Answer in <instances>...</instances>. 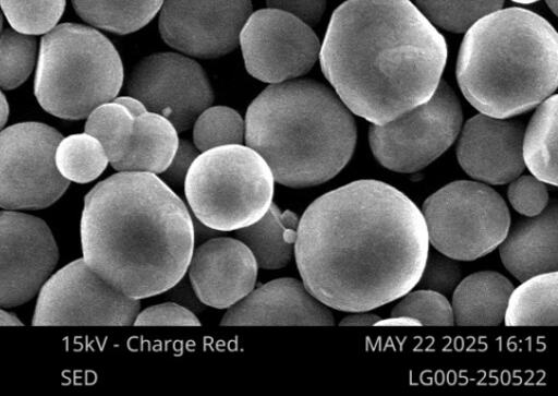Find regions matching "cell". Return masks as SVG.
<instances>
[{"label":"cell","mask_w":558,"mask_h":396,"mask_svg":"<svg viewBox=\"0 0 558 396\" xmlns=\"http://www.w3.org/2000/svg\"><path fill=\"white\" fill-rule=\"evenodd\" d=\"M429 242L422 211L380 180H356L302 215L295 260L305 288L328 308L371 312L416 287Z\"/></svg>","instance_id":"6da1fadb"},{"label":"cell","mask_w":558,"mask_h":396,"mask_svg":"<svg viewBox=\"0 0 558 396\" xmlns=\"http://www.w3.org/2000/svg\"><path fill=\"white\" fill-rule=\"evenodd\" d=\"M318 59L352 113L386 124L434 96L448 46L410 0H348L333 12Z\"/></svg>","instance_id":"7a4b0ae2"},{"label":"cell","mask_w":558,"mask_h":396,"mask_svg":"<svg viewBox=\"0 0 558 396\" xmlns=\"http://www.w3.org/2000/svg\"><path fill=\"white\" fill-rule=\"evenodd\" d=\"M81 237L89 268L137 300L185 278L195 245L189 208L149 172H119L89 191Z\"/></svg>","instance_id":"3957f363"},{"label":"cell","mask_w":558,"mask_h":396,"mask_svg":"<svg viewBox=\"0 0 558 396\" xmlns=\"http://www.w3.org/2000/svg\"><path fill=\"white\" fill-rule=\"evenodd\" d=\"M356 139L352 112L313 80L269 85L246 113V146L265 159L277 183L292 189L329 182L349 165Z\"/></svg>","instance_id":"277c9868"},{"label":"cell","mask_w":558,"mask_h":396,"mask_svg":"<svg viewBox=\"0 0 558 396\" xmlns=\"http://www.w3.org/2000/svg\"><path fill=\"white\" fill-rule=\"evenodd\" d=\"M457 79L482 115H524L556 92L558 35L545 17L525 9L485 15L465 32Z\"/></svg>","instance_id":"5b68a950"},{"label":"cell","mask_w":558,"mask_h":396,"mask_svg":"<svg viewBox=\"0 0 558 396\" xmlns=\"http://www.w3.org/2000/svg\"><path fill=\"white\" fill-rule=\"evenodd\" d=\"M123 79L119 52L105 35L93 27L62 24L41 40L34 92L51 116L82 120L114 100Z\"/></svg>","instance_id":"8992f818"},{"label":"cell","mask_w":558,"mask_h":396,"mask_svg":"<svg viewBox=\"0 0 558 396\" xmlns=\"http://www.w3.org/2000/svg\"><path fill=\"white\" fill-rule=\"evenodd\" d=\"M275 182L271 169L257 152L230 144L197 156L184 187L195 218L225 232L262 219L274 204Z\"/></svg>","instance_id":"52a82bcc"},{"label":"cell","mask_w":558,"mask_h":396,"mask_svg":"<svg viewBox=\"0 0 558 396\" xmlns=\"http://www.w3.org/2000/svg\"><path fill=\"white\" fill-rule=\"evenodd\" d=\"M422 214L429 244L456 261L492 254L511 228V214L501 195L471 180H458L428 196Z\"/></svg>","instance_id":"ba28073f"},{"label":"cell","mask_w":558,"mask_h":396,"mask_svg":"<svg viewBox=\"0 0 558 396\" xmlns=\"http://www.w3.org/2000/svg\"><path fill=\"white\" fill-rule=\"evenodd\" d=\"M462 123L459 97L451 85L441 80L426 103L386 124L372 123L371 149L388 170L418 172L453 146Z\"/></svg>","instance_id":"9c48e42d"},{"label":"cell","mask_w":558,"mask_h":396,"mask_svg":"<svg viewBox=\"0 0 558 396\" xmlns=\"http://www.w3.org/2000/svg\"><path fill=\"white\" fill-rule=\"evenodd\" d=\"M63 136L40 122H23L0 132V207L43 209L56 204L70 182L56 161Z\"/></svg>","instance_id":"30bf717a"},{"label":"cell","mask_w":558,"mask_h":396,"mask_svg":"<svg viewBox=\"0 0 558 396\" xmlns=\"http://www.w3.org/2000/svg\"><path fill=\"white\" fill-rule=\"evenodd\" d=\"M140 312V300L123 295L77 260L43 286L33 326L129 327Z\"/></svg>","instance_id":"8fae6325"},{"label":"cell","mask_w":558,"mask_h":396,"mask_svg":"<svg viewBox=\"0 0 558 396\" xmlns=\"http://www.w3.org/2000/svg\"><path fill=\"white\" fill-rule=\"evenodd\" d=\"M240 45L248 74L269 84L308 74L320 50L311 26L290 13L269 8L251 13Z\"/></svg>","instance_id":"7c38bea8"},{"label":"cell","mask_w":558,"mask_h":396,"mask_svg":"<svg viewBox=\"0 0 558 396\" xmlns=\"http://www.w3.org/2000/svg\"><path fill=\"white\" fill-rule=\"evenodd\" d=\"M128 92L148 112L168 119L178 133L190 130L215 99L203 67L174 52L143 59L132 71Z\"/></svg>","instance_id":"4fadbf2b"},{"label":"cell","mask_w":558,"mask_h":396,"mask_svg":"<svg viewBox=\"0 0 558 396\" xmlns=\"http://www.w3.org/2000/svg\"><path fill=\"white\" fill-rule=\"evenodd\" d=\"M159 31L170 47L199 59L228 56L240 45L251 0H163Z\"/></svg>","instance_id":"5bb4252c"},{"label":"cell","mask_w":558,"mask_h":396,"mask_svg":"<svg viewBox=\"0 0 558 396\" xmlns=\"http://www.w3.org/2000/svg\"><path fill=\"white\" fill-rule=\"evenodd\" d=\"M58 262L59 248L45 221L0 212V308H16L40 293Z\"/></svg>","instance_id":"9a60e30c"},{"label":"cell","mask_w":558,"mask_h":396,"mask_svg":"<svg viewBox=\"0 0 558 396\" xmlns=\"http://www.w3.org/2000/svg\"><path fill=\"white\" fill-rule=\"evenodd\" d=\"M524 134V122L477 115L465 122L459 134V165L482 183L509 184L526 169Z\"/></svg>","instance_id":"2e32d148"},{"label":"cell","mask_w":558,"mask_h":396,"mask_svg":"<svg viewBox=\"0 0 558 396\" xmlns=\"http://www.w3.org/2000/svg\"><path fill=\"white\" fill-rule=\"evenodd\" d=\"M187 272L205 305L228 310L255 290L258 264L244 243L219 237L193 251Z\"/></svg>","instance_id":"e0dca14e"},{"label":"cell","mask_w":558,"mask_h":396,"mask_svg":"<svg viewBox=\"0 0 558 396\" xmlns=\"http://www.w3.org/2000/svg\"><path fill=\"white\" fill-rule=\"evenodd\" d=\"M328 305L317 300L300 280L282 278L252 291L221 321L225 327L335 326Z\"/></svg>","instance_id":"ac0fdd59"},{"label":"cell","mask_w":558,"mask_h":396,"mask_svg":"<svg viewBox=\"0 0 558 396\" xmlns=\"http://www.w3.org/2000/svg\"><path fill=\"white\" fill-rule=\"evenodd\" d=\"M557 224L558 206L553 200L543 213L519 220L498 247L504 266L519 281L557 273Z\"/></svg>","instance_id":"d6986e66"},{"label":"cell","mask_w":558,"mask_h":396,"mask_svg":"<svg viewBox=\"0 0 558 396\" xmlns=\"http://www.w3.org/2000/svg\"><path fill=\"white\" fill-rule=\"evenodd\" d=\"M513 290V284L498 273L483 272L466 277L457 286L451 303L456 326H500Z\"/></svg>","instance_id":"ffe728a7"},{"label":"cell","mask_w":558,"mask_h":396,"mask_svg":"<svg viewBox=\"0 0 558 396\" xmlns=\"http://www.w3.org/2000/svg\"><path fill=\"white\" fill-rule=\"evenodd\" d=\"M178 132L165 117L146 112L135 118L128 154L113 164L119 172L163 173L177 153Z\"/></svg>","instance_id":"44dd1931"},{"label":"cell","mask_w":558,"mask_h":396,"mask_svg":"<svg viewBox=\"0 0 558 396\" xmlns=\"http://www.w3.org/2000/svg\"><path fill=\"white\" fill-rule=\"evenodd\" d=\"M299 216L272 204L262 219L236 230V239L255 256L258 267L278 269L295 257Z\"/></svg>","instance_id":"7402d4cb"},{"label":"cell","mask_w":558,"mask_h":396,"mask_svg":"<svg viewBox=\"0 0 558 396\" xmlns=\"http://www.w3.org/2000/svg\"><path fill=\"white\" fill-rule=\"evenodd\" d=\"M557 273L523 281L511 293L504 322L508 327H557Z\"/></svg>","instance_id":"603a6c76"},{"label":"cell","mask_w":558,"mask_h":396,"mask_svg":"<svg viewBox=\"0 0 558 396\" xmlns=\"http://www.w3.org/2000/svg\"><path fill=\"white\" fill-rule=\"evenodd\" d=\"M557 100L553 95L537 106L523 141L526 168L535 178L553 187L558 185Z\"/></svg>","instance_id":"cb8c5ba5"},{"label":"cell","mask_w":558,"mask_h":396,"mask_svg":"<svg viewBox=\"0 0 558 396\" xmlns=\"http://www.w3.org/2000/svg\"><path fill=\"white\" fill-rule=\"evenodd\" d=\"M161 4L163 0H72L85 23L121 35L147 26Z\"/></svg>","instance_id":"d4e9b609"},{"label":"cell","mask_w":558,"mask_h":396,"mask_svg":"<svg viewBox=\"0 0 558 396\" xmlns=\"http://www.w3.org/2000/svg\"><path fill=\"white\" fill-rule=\"evenodd\" d=\"M56 161L60 173L78 184L94 182L110 164L101 143L86 133L62 139Z\"/></svg>","instance_id":"484cf974"},{"label":"cell","mask_w":558,"mask_h":396,"mask_svg":"<svg viewBox=\"0 0 558 396\" xmlns=\"http://www.w3.org/2000/svg\"><path fill=\"white\" fill-rule=\"evenodd\" d=\"M87 118L85 133L101 143L111 165L117 164L129 152L135 118L113 100L98 106Z\"/></svg>","instance_id":"4316f807"},{"label":"cell","mask_w":558,"mask_h":396,"mask_svg":"<svg viewBox=\"0 0 558 396\" xmlns=\"http://www.w3.org/2000/svg\"><path fill=\"white\" fill-rule=\"evenodd\" d=\"M504 4L506 0H415L416 8L432 25L457 34L465 33Z\"/></svg>","instance_id":"83f0119b"},{"label":"cell","mask_w":558,"mask_h":396,"mask_svg":"<svg viewBox=\"0 0 558 396\" xmlns=\"http://www.w3.org/2000/svg\"><path fill=\"white\" fill-rule=\"evenodd\" d=\"M194 144L201 152L243 144L245 121L241 115L226 106L208 107L194 123Z\"/></svg>","instance_id":"f1b7e54d"},{"label":"cell","mask_w":558,"mask_h":396,"mask_svg":"<svg viewBox=\"0 0 558 396\" xmlns=\"http://www.w3.org/2000/svg\"><path fill=\"white\" fill-rule=\"evenodd\" d=\"M38 56V41L15 29L0 34V88L13 89L31 76Z\"/></svg>","instance_id":"f546056e"},{"label":"cell","mask_w":558,"mask_h":396,"mask_svg":"<svg viewBox=\"0 0 558 396\" xmlns=\"http://www.w3.org/2000/svg\"><path fill=\"white\" fill-rule=\"evenodd\" d=\"M65 0H0L9 24L27 35L46 34L60 22Z\"/></svg>","instance_id":"4dcf8cb0"},{"label":"cell","mask_w":558,"mask_h":396,"mask_svg":"<svg viewBox=\"0 0 558 396\" xmlns=\"http://www.w3.org/2000/svg\"><path fill=\"white\" fill-rule=\"evenodd\" d=\"M395 305L391 316L416 319L426 327L456 326L451 302L435 291L418 290L409 292Z\"/></svg>","instance_id":"1f68e13d"},{"label":"cell","mask_w":558,"mask_h":396,"mask_svg":"<svg viewBox=\"0 0 558 396\" xmlns=\"http://www.w3.org/2000/svg\"><path fill=\"white\" fill-rule=\"evenodd\" d=\"M461 280L459 263L437 252H428L423 274L416 285L420 290L451 295Z\"/></svg>","instance_id":"d6a6232c"},{"label":"cell","mask_w":558,"mask_h":396,"mask_svg":"<svg viewBox=\"0 0 558 396\" xmlns=\"http://www.w3.org/2000/svg\"><path fill=\"white\" fill-rule=\"evenodd\" d=\"M508 197L512 207L527 218L543 213L549 203L546 184L534 176H519L512 180Z\"/></svg>","instance_id":"836d02e7"},{"label":"cell","mask_w":558,"mask_h":396,"mask_svg":"<svg viewBox=\"0 0 558 396\" xmlns=\"http://www.w3.org/2000/svg\"><path fill=\"white\" fill-rule=\"evenodd\" d=\"M137 327H201L202 322L190 310L175 302L161 303L140 312L135 319Z\"/></svg>","instance_id":"e575fe53"},{"label":"cell","mask_w":558,"mask_h":396,"mask_svg":"<svg viewBox=\"0 0 558 396\" xmlns=\"http://www.w3.org/2000/svg\"><path fill=\"white\" fill-rule=\"evenodd\" d=\"M199 155L201 151L195 147L194 143L187 140H179V146L171 165L163 173H160L159 178L171 189L184 187L193 161Z\"/></svg>","instance_id":"d590c367"},{"label":"cell","mask_w":558,"mask_h":396,"mask_svg":"<svg viewBox=\"0 0 558 396\" xmlns=\"http://www.w3.org/2000/svg\"><path fill=\"white\" fill-rule=\"evenodd\" d=\"M266 4L296 16L311 27L318 25L327 9V0H266Z\"/></svg>","instance_id":"8d00e7d4"},{"label":"cell","mask_w":558,"mask_h":396,"mask_svg":"<svg viewBox=\"0 0 558 396\" xmlns=\"http://www.w3.org/2000/svg\"><path fill=\"white\" fill-rule=\"evenodd\" d=\"M169 291L173 302L183 305V308L190 310L195 315L204 312L205 304L195 295L191 283L184 278Z\"/></svg>","instance_id":"74e56055"},{"label":"cell","mask_w":558,"mask_h":396,"mask_svg":"<svg viewBox=\"0 0 558 396\" xmlns=\"http://www.w3.org/2000/svg\"><path fill=\"white\" fill-rule=\"evenodd\" d=\"M381 317L367 312L353 314L345 317L340 322L341 327H372L375 326L376 322H379Z\"/></svg>","instance_id":"f35d334b"},{"label":"cell","mask_w":558,"mask_h":396,"mask_svg":"<svg viewBox=\"0 0 558 396\" xmlns=\"http://www.w3.org/2000/svg\"><path fill=\"white\" fill-rule=\"evenodd\" d=\"M422 324L418 320L408 316H390L386 320H380L375 323V327H421Z\"/></svg>","instance_id":"ab89813d"},{"label":"cell","mask_w":558,"mask_h":396,"mask_svg":"<svg viewBox=\"0 0 558 396\" xmlns=\"http://www.w3.org/2000/svg\"><path fill=\"white\" fill-rule=\"evenodd\" d=\"M194 225V242L195 243H204L210 239L219 238L220 232L219 230L211 229L204 224H202L197 219H193Z\"/></svg>","instance_id":"60d3db41"},{"label":"cell","mask_w":558,"mask_h":396,"mask_svg":"<svg viewBox=\"0 0 558 396\" xmlns=\"http://www.w3.org/2000/svg\"><path fill=\"white\" fill-rule=\"evenodd\" d=\"M113 101L128 108V110L132 113L134 118H137L143 113L148 112L146 106H144L138 99L132 96L116 98Z\"/></svg>","instance_id":"b9f144b4"},{"label":"cell","mask_w":558,"mask_h":396,"mask_svg":"<svg viewBox=\"0 0 558 396\" xmlns=\"http://www.w3.org/2000/svg\"><path fill=\"white\" fill-rule=\"evenodd\" d=\"M0 326L20 327V326H23V322L20 319H17L15 315L8 313V312L3 311L2 308H0Z\"/></svg>","instance_id":"7bdbcfd3"},{"label":"cell","mask_w":558,"mask_h":396,"mask_svg":"<svg viewBox=\"0 0 558 396\" xmlns=\"http://www.w3.org/2000/svg\"><path fill=\"white\" fill-rule=\"evenodd\" d=\"M10 115L8 100L2 92H0V132L3 131Z\"/></svg>","instance_id":"ee69618b"},{"label":"cell","mask_w":558,"mask_h":396,"mask_svg":"<svg viewBox=\"0 0 558 396\" xmlns=\"http://www.w3.org/2000/svg\"><path fill=\"white\" fill-rule=\"evenodd\" d=\"M547 5L553 11L554 14H557V0H546Z\"/></svg>","instance_id":"f6af8a7d"},{"label":"cell","mask_w":558,"mask_h":396,"mask_svg":"<svg viewBox=\"0 0 558 396\" xmlns=\"http://www.w3.org/2000/svg\"><path fill=\"white\" fill-rule=\"evenodd\" d=\"M512 2L518 3V4L529 5V4H534V3L538 2V0H512Z\"/></svg>","instance_id":"bcb514c9"},{"label":"cell","mask_w":558,"mask_h":396,"mask_svg":"<svg viewBox=\"0 0 558 396\" xmlns=\"http://www.w3.org/2000/svg\"><path fill=\"white\" fill-rule=\"evenodd\" d=\"M2 29H3V15H2V13H0V34H2Z\"/></svg>","instance_id":"7dc6e473"}]
</instances>
